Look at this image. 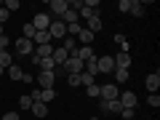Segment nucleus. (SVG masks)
Masks as SVG:
<instances>
[{
  "instance_id": "nucleus-1",
  "label": "nucleus",
  "mask_w": 160,
  "mask_h": 120,
  "mask_svg": "<svg viewBox=\"0 0 160 120\" xmlns=\"http://www.w3.org/2000/svg\"><path fill=\"white\" fill-rule=\"evenodd\" d=\"M48 35H51V40H64L67 38V24L62 19H53L51 27H48Z\"/></svg>"
},
{
  "instance_id": "nucleus-2",
  "label": "nucleus",
  "mask_w": 160,
  "mask_h": 120,
  "mask_svg": "<svg viewBox=\"0 0 160 120\" xmlns=\"http://www.w3.org/2000/svg\"><path fill=\"white\" fill-rule=\"evenodd\" d=\"M99 96H102L104 102H115V99L120 96V88L115 86V83H107V86H99Z\"/></svg>"
},
{
  "instance_id": "nucleus-3",
  "label": "nucleus",
  "mask_w": 160,
  "mask_h": 120,
  "mask_svg": "<svg viewBox=\"0 0 160 120\" xmlns=\"http://www.w3.org/2000/svg\"><path fill=\"white\" fill-rule=\"evenodd\" d=\"M67 8H69L67 0H51V3H48V16H59L62 19L64 13H67Z\"/></svg>"
},
{
  "instance_id": "nucleus-4",
  "label": "nucleus",
  "mask_w": 160,
  "mask_h": 120,
  "mask_svg": "<svg viewBox=\"0 0 160 120\" xmlns=\"http://www.w3.org/2000/svg\"><path fill=\"white\" fill-rule=\"evenodd\" d=\"M35 80H38L40 91H48V88H53V83H56V75H53V72H43V69H40Z\"/></svg>"
},
{
  "instance_id": "nucleus-5",
  "label": "nucleus",
  "mask_w": 160,
  "mask_h": 120,
  "mask_svg": "<svg viewBox=\"0 0 160 120\" xmlns=\"http://www.w3.org/2000/svg\"><path fill=\"white\" fill-rule=\"evenodd\" d=\"M118 102L123 104V109H136V104H139V99H136V93H133V91H120V96H118Z\"/></svg>"
},
{
  "instance_id": "nucleus-6",
  "label": "nucleus",
  "mask_w": 160,
  "mask_h": 120,
  "mask_svg": "<svg viewBox=\"0 0 160 120\" xmlns=\"http://www.w3.org/2000/svg\"><path fill=\"white\" fill-rule=\"evenodd\" d=\"M51 22H53V19L48 16V13H35V19H32V27L38 29V32H46V29L51 27Z\"/></svg>"
},
{
  "instance_id": "nucleus-7",
  "label": "nucleus",
  "mask_w": 160,
  "mask_h": 120,
  "mask_svg": "<svg viewBox=\"0 0 160 120\" xmlns=\"http://www.w3.org/2000/svg\"><path fill=\"white\" fill-rule=\"evenodd\" d=\"M62 69H67V75H80V72H83V62H80L78 56H69L67 62H64Z\"/></svg>"
},
{
  "instance_id": "nucleus-8",
  "label": "nucleus",
  "mask_w": 160,
  "mask_h": 120,
  "mask_svg": "<svg viewBox=\"0 0 160 120\" xmlns=\"http://www.w3.org/2000/svg\"><path fill=\"white\" fill-rule=\"evenodd\" d=\"M96 69H99V72H104V75H112V69H115L112 56H96Z\"/></svg>"
},
{
  "instance_id": "nucleus-9",
  "label": "nucleus",
  "mask_w": 160,
  "mask_h": 120,
  "mask_svg": "<svg viewBox=\"0 0 160 120\" xmlns=\"http://www.w3.org/2000/svg\"><path fill=\"white\" fill-rule=\"evenodd\" d=\"M16 51L22 53V56H32V53H35V43H32V40L19 38V40H16Z\"/></svg>"
},
{
  "instance_id": "nucleus-10",
  "label": "nucleus",
  "mask_w": 160,
  "mask_h": 120,
  "mask_svg": "<svg viewBox=\"0 0 160 120\" xmlns=\"http://www.w3.org/2000/svg\"><path fill=\"white\" fill-rule=\"evenodd\" d=\"M144 86H147L149 93H158V88H160V72H149L147 80H144Z\"/></svg>"
},
{
  "instance_id": "nucleus-11",
  "label": "nucleus",
  "mask_w": 160,
  "mask_h": 120,
  "mask_svg": "<svg viewBox=\"0 0 160 120\" xmlns=\"http://www.w3.org/2000/svg\"><path fill=\"white\" fill-rule=\"evenodd\" d=\"M112 62H115V67H120V69H128V67H131V53H128V51H120L118 56L112 59Z\"/></svg>"
},
{
  "instance_id": "nucleus-12",
  "label": "nucleus",
  "mask_w": 160,
  "mask_h": 120,
  "mask_svg": "<svg viewBox=\"0 0 160 120\" xmlns=\"http://www.w3.org/2000/svg\"><path fill=\"white\" fill-rule=\"evenodd\" d=\"M72 56H78L80 62H88V59H93V56H96V53H93V46H80L78 51L72 53Z\"/></svg>"
},
{
  "instance_id": "nucleus-13",
  "label": "nucleus",
  "mask_w": 160,
  "mask_h": 120,
  "mask_svg": "<svg viewBox=\"0 0 160 120\" xmlns=\"http://www.w3.org/2000/svg\"><path fill=\"white\" fill-rule=\"evenodd\" d=\"M93 38H96V35H93L91 29H86V27H83V29H80V35H78L75 40H78L80 46H93Z\"/></svg>"
},
{
  "instance_id": "nucleus-14",
  "label": "nucleus",
  "mask_w": 160,
  "mask_h": 120,
  "mask_svg": "<svg viewBox=\"0 0 160 120\" xmlns=\"http://www.w3.org/2000/svg\"><path fill=\"white\" fill-rule=\"evenodd\" d=\"M51 59H53V64H56V67H64V62H67V59H69V53L64 51V48H53Z\"/></svg>"
},
{
  "instance_id": "nucleus-15",
  "label": "nucleus",
  "mask_w": 160,
  "mask_h": 120,
  "mask_svg": "<svg viewBox=\"0 0 160 120\" xmlns=\"http://www.w3.org/2000/svg\"><path fill=\"white\" fill-rule=\"evenodd\" d=\"M112 72H115V86H123V83H128V78H131V69H120V67H115Z\"/></svg>"
},
{
  "instance_id": "nucleus-16",
  "label": "nucleus",
  "mask_w": 160,
  "mask_h": 120,
  "mask_svg": "<svg viewBox=\"0 0 160 120\" xmlns=\"http://www.w3.org/2000/svg\"><path fill=\"white\" fill-rule=\"evenodd\" d=\"M29 112L35 115V118H46L48 115V104H43V102H32V109Z\"/></svg>"
},
{
  "instance_id": "nucleus-17",
  "label": "nucleus",
  "mask_w": 160,
  "mask_h": 120,
  "mask_svg": "<svg viewBox=\"0 0 160 120\" xmlns=\"http://www.w3.org/2000/svg\"><path fill=\"white\" fill-rule=\"evenodd\" d=\"M51 53H53V46H51V43H48V46H35V56H38V59H48Z\"/></svg>"
},
{
  "instance_id": "nucleus-18",
  "label": "nucleus",
  "mask_w": 160,
  "mask_h": 120,
  "mask_svg": "<svg viewBox=\"0 0 160 120\" xmlns=\"http://www.w3.org/2000/svg\"><path fill=\"white\" fill-rule=\"evenodd\" d=\"M32 43H35V46H48V43H51V35H48V29H46V32H35Z\"/></svg>"
},
{
  "instance_id": "nucleus-19",
  "label": "nucleus",
  "mask_w": 160,
  "mask_h": 120,
  "mask_svg": "<svg viewBox=\"0 0 160 120\" xmlns=\"http://www.w3.org/2000/svg\"><path fill=\"white\" fill-rule=\"evenodd\" d=\"M6 72H8V78H11V80H22V78H24V69L19 67V64H11Z\"/></svg>"
},
{
  "instance_id": "nucleus-20",
  "label": "nucleus",
  "mask_w": 160,
  "mask_h": 120,
  "mask_svg": "<svg viewBox=\"0 0 160 120\" xmlns=\"http://www.w3.org/2000/svg\"><path fill=\"white\" fill-rule=\"evenodd\" d=\"M62 48H64V51L69 53V56H72V53L78 51V40H75V38H69V35H67V38H64V46H62Z\"/></svg>"
},
{
  "instance_id": "nucleus-21",
  "label": "nucleus",
  "mask_w": 160,
  "mask_h": 120,
  "mask_svg": "<svg viewBox=\"0 0 160 120\" xmlns=\"http://www.w3.org/2000/svg\"><path fill=\"white\" fill-rule=\"evenodd\" d=\"M86 29H91V32L96 35L99 29H102V16H91V19H88V27H86Z\"/></svg>"
},
{
  "instance_id": "nucleus-22",
  "label": "nucleus",
  "mask_w": 160,
  "mask_h": 120,
  "mask_svg": "<svg viewBox=\"0 0 160 120\" xmlns=\"http://www.w3.org/2000/svg\"><path fill=\"white\" fill-rule=\"evenodd\" d=\"M11 64H13V56H11L8 51H0V67H3V69H8Z\"/></svg>"
},
{
  "instance_id": "nucleus-23",
  "label": "nucleus",
  "mask_w": 160,
  "mask_h": 120,
  "mask_svg": "<svg viewBox=\"0 0 160 120\" xmlns=\"http://www.w3.org/2000/svg\"><path fill=\"white\" fill-rule=\"evenodd\" d=\"M78 19H80V13H75V11H69V8H67V13L62 16V22L64 24H78Z\"/></svg>"
},
{
  "instance_id": "nucleus-24",
  "label": "nucleus",
  "mask_w": 160,
  "mask_h": 120,
  "mask_svg": "<svg viewBox=\"0 0 160 120\" xmlns=\"http://www.w3.org/2000/svg\"><path fill=\"white\" fill-rule=\"evenodd\" d=\"M93 80H96V75H91V72H80V86H93Z\"/></svg>"
},
{
  "instance_id": "nucleus-25",
  "label": "nucleus",
  "mask_w": 160,
  "mask_h": 120,
  "mask_svg": "<svg viewBox=\"0 0 160 120\" xmlns=\"http://www.w3.org/2000/svg\"><path fill=\"white\" fill-rule=\"evenodd\" d=\"M22 32H24V35H22L24 40H32V38H35V32H38V29H35L32 24H24V27H22Z\"/></svg>"
},
{
  "instance_id": "nucleus-26",
  "label": "nucleus",
  "mask_w": 160,
  "mask_h": 120,
  "mask_svg": "<svg viewBox=\"0 0 160 120\" xmlns=\"http://www.w3.org/2000/svg\"><path fill=\"white\" fill-rule=\"evenodd\" d=\"M19 107H22V109H27V112H29V109H32V96H29V93H24V96L19 99Z\"/></svg>"
},
{
  "instance_id": "nucleus-27",
  "label": "nucleus",
  "mask_w": 160,
  "mask_h": 120,
  "mask_svg": "<svg viewBox=\"0 0 160 120\" xmlns=\"http://www.w3.org/2000/svg\"><path fill=\"white\" fill-rule=\"evenodd\" d=\"M128 13H133V16H144V3H133L131 0V11Z\"/></svg>"
},
{
  "instance_id": "nucleus-28",
  "label": "nucleus",
  "mask_w": 160,
  "mask_h": 120,
  "mask_svg": "<svg viewBox=\"0 0 160 120\" xmlns=\"http://www.w3.org/2000/svg\"><path fill=\"white\" fill-rule=\"evenodd\" d=\"M3 8H6L8 13H13V11H19V8H22V3H19V0H6V6H3Z\"/></svg>"
},
{
  "instance_id": "nucleus-29",
  "label": "nucleus",
  "mask_w": 160,
  "mask_h": 120,
  "mask_svg": "<svg viewBox=\"0 0 160 120\" xmlns=\"http://www.w3.org/2000/svg\"><path fill=\"white\" fill-rule=\"evenodd\" d=\"M115 43H118V46L123 48V51H131V48H128V40H126V35H120V32H118V35H115Z\"/></svg>"
},
{
  "instance_id": "nucleus-30",
  "label": "nucleus",
  "mask_w": 160,
  "mask_h": 120,
  "mask_svg": "<svg viewBox=\"0 0 160 120\" xmlns=\"http://www.w3.org/2000/svg\"><path fill=\"white\" fill-rule=\"evenodd\" d=\"M80 29H83L80 24H67V35H69V38H78V35H80Z\"/></svg>"
},
{
  "instance_id": "nucleus-31",
  "label": "nucleus",
  "mask_w": 160,
  "mask_h": 120,
  "mask_svg": "<svg viewBox=\"0 0 160 120\" xmlns=\"http://www.w3.org/2000/svg\"><path fill=\"white\" fill-rule=\"evenodd\" d=\"M147 104H149L152 109H158V107H160V96H158V93H149V96H147Z\"/></svg>"
},
{
  "instance_id": "nucleus-32",
  "label": "nucleus",
  "mask_w": 160,
  "mask_h": 120,
  "mask_svg": "<svg viewBox=\"0 0 160 120\" xmlns=\"http://www.w3.org/2000/svg\"><path fill=\"white\" fill-rule=\"evenodd\" d=\"M67 83H69V88H78L80 86V75H67Z\"/></svg>"
},
{
  "instance_id": "nucleus-33",
  "label": "nucleus",
  "mask_w": 160,
  "mask_h": 120,
  "mask_svg": "<svg viewBox=\"0 0 160 120\" xmlns=\"http://www.w3.org/2000/svg\"><path fill=\"white\" fill-rule=\"evenodd\" d=\"M86 93H88L91 99H99V86H96V83H93V86H88V88H86Z\"/></svg>"
},
{
  "instance_id": "nucleus-34",
  "label": "nucleus",
  "mask_w": 160,
  "mask_h": 120,
  "mask_svg": "<svg viewBox=\"0 0 160 120\" xmlns=\"http://www.w3.org/2000/svg\"><path fill=\"white\" fill-rule=\"evenodd\" d=\"M118 11L128 13V11H131V0H120V3H118Z\"/></svg>"
},
{
  "instance_id": "nucleus-35",
  "label": "nucleus",
  "mask_w": 160,
  "mask_h": 120,
  "mask_svg": "<svg viewBox=\"0 0 160 120\" xmlns=\"http://www.w3.org/2000/svg\"><path fill=\"white\" fill-rule=\"evenodd\" d=\"M109 112H118V115H120V112H123V104H120L118 99H115V102H109Z\"/></svg>"
},
{
  "instance_id": "nucleus-36",
  "label": "nucleus",
  "mask_w": 160,
  "mask_h": 120,
  "mask_svg": "<svg viewBox=\"0 0 160 120\" xmlns=\"http://www.w3.org/2000/svg\"><path fill=\"white\" fill-rule=\"evenodd\" d=\"M8 19H11V13L6 11V8H0V24H3V27H6V22Z\"/></svg>"
},
{
  "instance_id": "nucleus-37",
  "label": "nucleus",
  "mask_w": 160,
  "mask_h": 120,
  "mask_svg": "<svg viewBox=\"0 0 160 120\" xmlns=\"http://www.w3.org/2000/svg\"><path fill=\"white\" fill-rule=\"evenodd\" d=\"M8 43H11V40H8V35H0V51H6Z\"/></svg>"
},
{
  "instance_id": "nucleus-38",
  "label": "nucleus",
  "mask_w": 160,
  "mask_h": 120,
  "mask_svg": "<svg viewBox=\"0 0 160 120\" xmlns=\"http://www.w3.org/2000/svg\"><path fill=\"white\" fill-rule=\"evenodd\" d=\"M120 115H123V118H126V120H133V115H136V109H123V112H120Z\"/></svg>"
},
{
  "instance_id": "nucleus-39",
  "label": "nucleus",
  "mask_w": 160,
  "mask_h": 120,
  "mask_svg": "<svg viewBox=\"0 0 160 120\" xmlns=\"http://www.w3.org/2000/svg\"><path fill=\"white\" fill-rule=\"evenodd\" d=\"M3 120H22V118H19V112H6Z\"/></svg>"
},
{
  "instance_id": "nucleus-40",
  "label": "nucleus",
  "mask_w": 160,
  "mask_h": 120,
  "mask_svg": "<svg viewBox=\"0 0 160 120\" xmlns=\"http://www.w3.org/2000/svg\"><path fill=\"white\" fill-rule=\"evenodd\" d=\"M99 109H102V112H109V102H104V99H102V102H99Z\"/></svg>"
},
{
  "instance_id": "nucleus-41",
  "label": "nucleus",
  "mask_w": 160,
  "mask_h": 120,
  "mask_svg": "<svg viewBox=\"0 0 160 120\" xmlns=\"http://www.w3.org/2000/svg\"><path fill=\"white\" fill-rule=\"evenodd\" d=\"M0 35H6V27H3V24H0Z\"/></svg>"
},
{
  "instance_id": "nucleus-42",
  "label": "nucleus",
  "mask_w": 160,
  "mask_h": 120,
  "mask_svg": "<svg viewBox=\"0 0 160 120\" xmlns=\"http://www.w3.org/2000/svg\"><path fill=\"white\" fill-rule=\"evenodd\" d=\"M3 72H6V69H3V67H0V75H3Z\"/></svg>"
},
{
  "instance_id": "nucleus-43",
  "label": "nucleus",
  "mask_w": 160,
  "mask_h": 120,
  "mask_svg": "<svg viewBox=\"0 0 160 120\" xmlns=\"http://www.w3.org/2000/svg\"><path fill=\"white\" fill-rule=\"evenodd\" d=\"M91 120H99V118H91Z\"/></svg>"
}]
</instances>
